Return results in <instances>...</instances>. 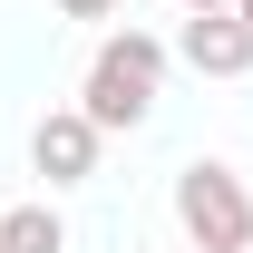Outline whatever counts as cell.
<instances>
[{"label":"cell","instance_id":"cell-8","mask_svg":"<svg viewBox=\"0 0 253 253\" xmlns=\"http://www.w3.org/2000/svg\"><path fill=\"white\" fill-rule=\"evenodd\" d=\"M234 10H244V20H253V0H234Z\"/></svg>","mask_w":253,"mask_h":253},{"label":"cell","instance_id":"cell-4","mask_svg":"<svg viewBox=\"0 0 253 253\" xmlns=\"http://www.w3.org/2000/svg\"><path fill=\"white\" fill-rule=\"evenodd\" d=\"M175 59H185L195 78H244V68H253V20H244V10H185Z\"/></svg>","mask_w":253,"mask_h":253},{"label":"cell","instance_id":"cell-3","mask_svg":"<svg viewBox=\"0 0 253 253\" xmlns=\"http://www.w3.org/2000/svg\"><path fill=\"white\" fill-rule=\"evenodd\" d=\"M97 136H107V126H97L88 107H49V117L30 126V166L49 185H88L97 175Z\"/></svg>","mask_w":253,"mask_h":253},{"label":"cell","instance_id":"cell-2","mask_svg":"<svg viewBox=\"0 0 253 253\" xmlns=\"http://www.w3.org/2000/svg\"><path fill=\"white\" fill-rule=\"evenodd\" d=\"M175 224H185L195 253H253V195H244V175L214 166V156L175 166Z\"/></svg>","mask_w":253,"mask_h":253},{"label":"cell","instance_id":"cell-6","mask_svg":"<svg viewBox=\"0 0 253 253\" xmlns=\"http://www.w3.org/2000/svg\"><path fill=\"white\" fill-rule=\"evenodd\" d=\"M68 20H107V10H117V0H59Z\"/></svg>","mask_w":253,"mask_h":253},{"label":"cell","instance_id":"cell-7","mask_svg":"<svg viewBox=\"0 0 253 253\" xmlns=\"http://www.w3.org/2000/svg\"><path fill=\"white\" fill-rule=\"evenodd\" d=\"M175 10H234V0H175Z\"/></svg>","mask_w":253,"mask_h":253},{"label":"cell","instance_id":"cell-9","mask_svg":"<svg viewBox=\"0 0 253 253\" xmlns=\"http://www.w3.org/2000/svg\"><path fill=\"white\" fill-rule=\"evenodd\" d=\"M0 214H10V205H0Z\"/></svg>","mask_w":253,"mask_h":253},{"label":"cell","instance_id":"cell-5","mask_svg":"<svg viewBox=\"0 0 253 253\" xmlns=\"http://www.w3.org/2000/svg\"><path fill=\"white\" fill-rule=\"evenodd\" d=\"M0 253H68L59 205H10V214H0Z\"/></svg>","mask_w":253,"mask_h":253},{"label":"cell","instance_id":"cell-1","mask_svg":"<svg viewBox=\"0 0 253 253\" xmlns=\"http://www.w3.org/2000/svg\"><path fill=\"white\" fill-rule=\"evenodd\" d=\"M156 88H166V39H146V30H107V39H97V59H88L78 107L117 136V126H146V117H156Z\"/></svg>","mask_w":253,"mask_h":253}]
</instances>
